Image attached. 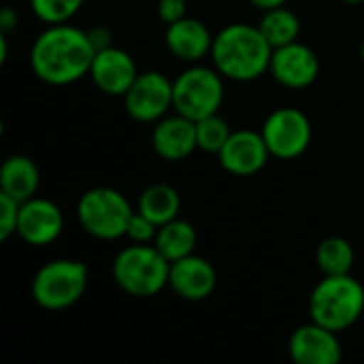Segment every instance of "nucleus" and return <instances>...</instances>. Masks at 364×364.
<instances>
[{
	"label": "nucleus",
	"instance_id": "16",
	"mask_svg": "<svg viewBox=\"0 0 364 364\" xmlns=\"http://www.w3.org/2000/svg\"><path fill=\"white\" fill-rule=\"evenodd\" d=\"M151 147L166 162H181L198 149L196 122L181 115H164L154 124Z\"/></svg>",
	"mask_w": 364,
	"mask_h": 364
},
{
	"label": "nucleus",
	"instance_id": "6",
	"mask_svg": "<svg viewBox=\"0 0 364 364\" xmlns=\"http://www.w3.org/2000/svg\"><path fill=\"white\" fill-rule=\"evenodd\" d=\"M132 209L130 200L115 188L98 186L85 190L77 200V222L94 239L115 241L126 237Z\"/></svg>",
	"mask_w": 364,
	"mask_h": 364
},
{
	"label": "nucleus",
	"instance_id": "31",
	"mask_svg": "<svg viewBox=\"0 0 364 364\" xmlns=\"http://www.w3.org/2000/svg\"><path fill=\"white\" fill-rule=\"evenodd\" d=\"M6 58H9V38H6V34L0 32V64H4Z\"/></svg>",
	"mask_w": 364,
	"mask_h": 364
},
{
	"label": "nucleus",
	"instance_id": "17",
	"mask_svg": "<svg viewBox=\"0 0 364 364\" xmlns=\"http://www.w3.org/2000/svg\"><path fill=\"white\" fill-rule=\"evenodd\" d=\"M213 36L215 34H211V30L200 19L188 15L166 26L164 45L177 60L188 64H198L205 55H211Z\"/></svg>",
	"mask_w": 364,
	"mask_h": 364
},
{
	"label": "nucleus",
	"instance_id": "24",
	"mask_svg": "<svg viewBox=\"0 0 364 364\" xmlns=\"http://www.w3.org/2000/svg\"><path fill=\"white\" fill-rule=\"evenodd\" d=\"M32 13L47 26L68 23L83 6L85 0H28Z\"/></svg>",
	"mask_w": 364,
	"mask_h": 364
},
{
	"label": "nucleus",
	"instance_id": "11",
	"mask_svg": "<svg viewBox=\"0 0 364 364\" xmlns=\"http://www.w3.org/2000/svg\"><path fill=\"white\" fill-rule=\"evenodd\" d=\"M64 230L62 209L49 198H30L19 203V220H17V237L32 245L45 247L51 245Z\"/></svg>",
	"mask_w": 364,
	"mask_h": 364
},
{
	"label": "nucleus",
	"instance_id": "8",
	"mask_svg": "<svg viewBox=\"0 0 364 364\" xmlns=\"http://www.w3.org/2000/svg\"><path fill=\"white\" fill-rule=\"evenodd\" d=\"M262 139L277 160H296L311 145V119L296 107H279L262 124Z\"/></svg>",
	"mask_w": 364,
	"mask_h": 364
},
{
	"label": "nucleus",
	"instance_id": "29",
	"mask_svg": "<svg viewBox=\"0 0 364 364\" xmlns=\"http://www.w3.org/2000/svg\"><path fill=\"white\" fill-rule=\"evenodd\" d=\"M17 23H19L17 11H15L13 6H4V9L0 11V32H2V34H9V32H13V30L17 28Z\"/></svg>",
	"mask_w": 364,
	"mask_h": 364
},
{
	"label": "nucleus",
	"instance_id": "3",
	"mask_svg": "<svg viewBox=\"0 0 364 364\" xmlns=\"http://www.w3.org/2000/svg\"><path fill=\"white\" fill-rule=\"evenodd\" d=\"M171 262L154 243H132L117 252L111 264L115 286L134 299H151L168 286Z\"/></svg>",
	"mask_w": 364,
	"mask_h": 364
},
{
	"label": "nucleus",
	"instance_id": "30",
	"mask_svg": "<svg viewBox=\"0 0 364 364\" xmlns=\"http://www.w3.org/2000/svg\"><path fill=\"white\" fill-rule=\"evenodd\" d=\"M252 6H256L258 11H269V9H277V6H284L288 0H247Z\"/></svg>",
	"mask_w": 364,
	"mask_h": 364
},
{
	"label": "nucleus",
	"instance_id": "19",
	"mask_svg": "<svg viewBox=\"0 0 364 364\" xmlns=\"http://www.w3.org/2000/svg\"><path fill=\"white\" fill-rule=\"evenodd\" d=\"M196 243H198L196 228H194L190 222L179 220V218H175V220L162 224V226L158 228L156 239H154L156 250H158L168 262H175V260H181V258L194 254Z\"/></svg>",
	"mask_w": 364,
	"mask_h": 364
},
{
	"label": "nucleus",
	"instance_id": "9",
	"mask_svg": "<svg viewBox=\"0 0 364 364\" xmlns=\"http://www.w3.org/2000/svg\"><path fill=\"white\" fill-rule=\"evenodd\" d=\"M126 113L141 124H156L173 109V81L160 70L139 73L124 94Z\"/></svg>",
	"mask_w": 364,
	"mask_h": 364
},
{
	"label": "nucleus",
	"instance_id": "33",
	"mask_svg": "<svg viewBox=\"0 0 364 364\" xmlns=\"http://www.w3.org/2000/svg\"><path fill=\"white\" fill-rule=\"evenodd\" d=\"M360 58H363V62H364V38H363V43H360Z\"/></svg>",
	"mask_w": 364,
	"mask_h": 364
},
{
	"label": "nucleus",
	"instance_id": "18",
	"mask_svg": "<svg viewBox=\"0 0 364 364\" xmlns=\"http://www.w3.org/2000/svg\"><path fill=\"white\" fill-rule=\"evenodd\" d=\"M41 186V173L32 158L23 154L9 156L0 166V192L9 194L17 203L36 196Z\"/></svg>",
	"mask_w": 364,
	"mask_h": 364
},
{
	"label": "nucleus",
	"instance_id": "22",
	"mask_svg": "<svg viewBox=\"0 0 364 364\" xmlns=\"http://www.w3.org/2000/svg\"><path fill=\"white\" fill-rule=\"evenodd\" d=\"M356 252L343 237H326L316 250V264L322 275H348L352 273Z\"/></svg>",
	"mask_w": 364,
	"mask_h": 364
},
{
	"label": "nucleus",
	"instance_id": "25",
	"mask_svg": "<svg viewBox=\"0 0 364 364\" xmlns=\"http://www.w3.org/2000/svg\"><path fill=\"white\" fill-rule=\"evenodd\" d=\"M19 203L0 192V241H9L17 232Z\"/></svg>",
	"mask_w": 364,
	"mask_h": 364
},
{
	"label": "nucleus",
	"instance_id": "5",
	"mask_svg": "<svg viewBox=\"0 0 364 364\" xmlns=\"http://www.w3.org/2000/svg\"><path fill=\"white\" fill-rule=\"evenodd\" d=\"M90 271L85 262L58 258L43 264L30 284L32 301L47 311H64L77 305L87 290Z\"/></svg>",
	"mask_w": 364,
	"mask_h": 364
},
{
	"label": "nucleus",
	"instance_id": "4",
	"mask_svg": "<svg viewBox=\"0 0 364 364\" xmlns=\"http://www.w3.org/2000/svg\"><path fill=\"white\" fill-rule=\"evenodd\" d=\"M364 314L363 284L348 275H324V279L311 290L309 320L343 333L352 328Z\"/></svg>",
	"mask_w": 364,
	"mask_h": 364
},
{
	"label": "nucleus",
	"instance_id": "15",
	"mask_svg": "<svg viewBox=\"0 0 364 364\" xmlns=\"http://www.w3.org/2000/svg\"><path fill=\"white\" fill-rule=\"evenodd\" d=\"M218 286V273L213 264L196 254L171 262L168 288L188 303L207 301Z\"/></svg>",
	"mask_w": 364,
	"mask_h": 364
},
{
	"label": "nucleus",
	"instance_id": "23",
	"mask_svg": "<svg viewBox=\"0 0 364 364\" xmlns=\"http://www.w3.org/2000/svg\"><path fill=\"white\" fill-rule=\"evenodd\" d=\"M232 130L220 113H213L200 122H196V139H198V149L207 154H220V149L226 145L230 139Z\"/></svg>",
	"mask_w": 364,
	"mask_h": 364
},
{
	"label": "nucleus",
	"instance_id": "21",
	"mask_svg": "<svg viewBox=\"0 0 364 364\" xmlns=\"http://www.w3.org/2000/svg\"><path fill=\"white\" fill-rule=\"evenodd\" d=\"M258 28L273 49L290 45V43L299 41V36H301V19L286 4L277 6V9L262 11Z\"/></svg>",
	"mask_w": 364,
	"mask_h": 364
},
{
	"label": "nucleus",
	"instance_id": "32",
	"mask_svg": "<svg viewBox=\"0 0 364 364\" xmlns=\"http://www.w3.org/2000/svg\"><path fill=\"white\" fill-rule=\"evenodd\" d=\"M341 2H348V4H360L364 0H341Z\"/></svg>",
	"mask_w": 364,
	"mask_h": 364
},
{
	"label": "nucleus",
	"instance_id": "26",
	"mask_svg": "<svg viewBox=\"0 0 364 364\" xmlns=\"http://www.w3.org/2000/svg\"><path fill=\"white\" fill-rule=\"evenodd\" d=\"M158 228L160 226L154 224L149 218L134 211V215L130 218L128 230H126V239H130L132 243H154V239L158 235Z\"/></svg>",
	"mask_w": 364,
	"mask_h": 364
},
{
	"label": "nucleus",
	"instance_id": "13",
	"mask_svg": "<svg viewBox=\"0 0 364 364\" xmlns=\"http://www.w3.org/2000/svg\"><path fill=\"white\" fill-rule=\"evenodd\" d=\"M139 77V68L134 58L115 45L96 51L92 66H90V79L92 83L107 96L124 98V94L130 90L134 79Z\"/></svg>",
	"mask_w": 364,
	"mask_h": 364
},
{
	"label": "nucleus",
	"instance_id": "27",
	"mask_svg": "<svg viewBox=\"0 0 364 364\" xmlns=\"http://www.w3.org/2000/svg\"><path fill=\"white\" fill-rule=\"evenodd\" d=\"M158 17L166 26L188 17V0H158Z\"/></svg>",
	"mask_w": 364,
	"mask_h": 364
},
{
	"label": "nucleus",
	"instance_id": "7",
	"mask_svg": "<svg viewBox=\"0 0 364 364\" xmlns=\"http://www.w3.org/2000/svg\"><path fill=\"white\" fill-rule=\"evenodd\" d=\"M224 102V77L215 66L190 64L173 79V111L194 122L220 113Z\"/></svg>",
	"mask_w": 364,
	"mask_h": 364
},
{
	"label": "nucleus",
	"instance_id": "2",
	"mask_svg": "<svg viewBox=\"0 0 364 364\" xmlns=\"http://www.w3.org/2000/svg\"><path fill=\"white\" fill-rule=\"evenodd\" d=\"M273 47L258 23H228L213 36L211 60L224 79L250 83L269 73Z\"/></svg>",
	"mask_w": 364,
	"mask_h": 364
},
{
	"label": "nucleus",
	"instance_id": "34",
	"mask_svg": "<svg viewBox=\"0 0 364 364\" xmlns=\"http://www.w3.org/2000/svg\"><path fill=\"white\" fill-rule=\"evenodd\" d=\"M188 2H192V0H188Z\"/></svg>",
	"mask_w": 364,
	"mask_h": 364
},
{
	"label": "nucleus",
	"instance_id": "20",
	"mask_svg": "<svg viewBox=\"0 0 364 364\" xmlns=\"http://www.w3.org/2000/svg\"><path fill=\"white\" fill-rule=\"evenodd\" d=\"M181 198L179 192L168 183H151L147 186L136 203V211L149 218L154 224L162 226L175 218H179Z\"/></svg>",
	"mask_w": 364,
	"mask_h": 364
},
{
	"label": "nucleus",
	"instance_id": "10",
	"mask_svg": "<svg viewBox=\"0 0 364 364\" xmlns=\"http://www.w3.org/2000/svg\"><path fill=\"white\" fill-rule=\"evenodd\" d=\"M269 73L279 85L288 90H305L320 75V58L309 45L294 41L273 49Z\"/></svg>",
	"mask_w": 364,
	"mask_h": 364
},
{
	"label": "nucleus",
	"instance_id": "28",
	"mask_svg": "<svg viewBox=\"0 0 364 364\" xmlns=\"http://www.w3.org/2000/svg\"><path fill=\"white\" fill-rule=\"evenodd\" d=\"M87 36H90V43L96 51L100 49H107L113 45V32L107 28V26H94L87 30Z\"/></svg>",
	"mask_w": 364,
	"mask_h": 364
},
{
	"label": "nucleus",
	"instance_id": "1",
	"mask_svg": "<svg viewBox=\"0 0 364 364\" xmlns=\"http://www.w3.org/2000/svg\"><path fill=\"white\" fill-rule=\"evenodd\" d=\"M96 49L87 30L70 23L47 26L32 43L30 68L36 79L47 85H70L90 75Z\"/></svg>",
	"mask_w": 364,
	"mask_h": 364
},
{
	"label": "nucleus",
	"instance_id": "14",
	"mask_svg": "<svg viewBox=\"0 0 364 364\" xmlns=\"http://www.w3.org/2000/svg\"><path fill=\"white\" fill-rule=\"evenodd\" d=\"M271 158V151L256 130H237L218 154L220 166L235 177H252L260 173Z\"/></svg>",
	"mask_w": 364,
	"mask_h": 364
},
{
	"label": "nucleus",
	"instance_id": "12",
	"mask_svg": "<svg viewBox=\"0 0 364 364\" xmlns=\"http://www.w3.org/2000/svg\"><path fill=\"white\" fill-rule=\"evenodd\" d=\"M288 354L296 364H337L343 358L339 333L309 320L288 339Z\"/></svg>",
	"mask_w": 364,
	"mask_h": 364
}]
</instances>
